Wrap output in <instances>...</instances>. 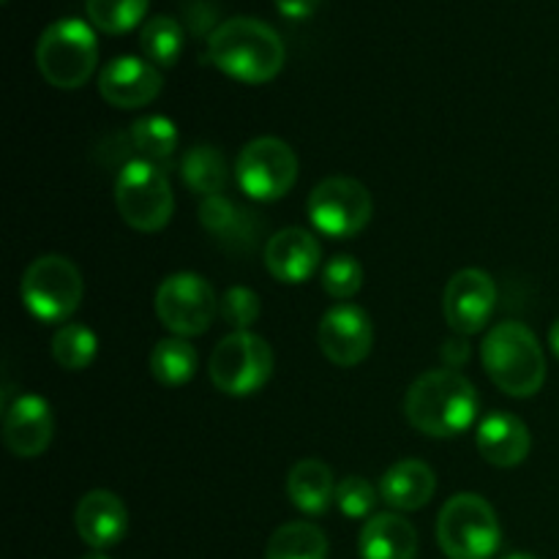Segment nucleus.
Masks as SVG:
<instances>
[{
  "label": "nucleus",
  "instance_id": "obj_1",
  "mask_svg": "<svg viewBox=\"0 0 559 559\" xmlns=\"http://www.w3.org/2000/svg\"><path fill=\"white\" fill-rule=\"evenodd\" d=\"M207 58L233 80L262 85L284 69V41L271 25L254 16H233L213 27L207 38Z\"/></svg>",
  "mask_w": 559,
  "mask_h": 559
},
{
  "label": "nucleus",
  "instance_id": "obj_2",
  "mask_svg": "<svg viewBox=\"0 0 559 559\" xmlns=\"http://www.w3.org/2000/svg\"><path fill=\"white\" fill-rule=\"evenodd\" d=\"M480 409L478 391L453 369L420 374L404 399L407 420L426 437H456L475 424Z\"/></svg>",
  "mask_w": 559,
  "mask_h": 559
},
{
  "label": "nucleus",
  "instance_id": "obj_3",
  "mask_svg": "<svg viewBox=\"0 0 559 559\" xmlns=\"http://www.w3.org/2000/svg\"><path fill=\"white\" fill-rule=\"evenodd\" d=\"M480 360L489 380L513 399H530L544 388L546 358L535 333L522 322H500L486 333Z\"/></svg>",
  "mask_w": 559,
  "mask_h": 559
},
{
  "label": "nucleus",
  "instance_id": "obj_4",
  "mask_svg": "<svg viewBox=\"0 0 559 559\" xmlns=\"http://www.w3.org/2000/svg\"><path fill=\"white\" fill-rule=\"evenodd\" d=\"M98 63L96 33L87 22L69 16L38 36L36 66L44 80L60 91H76L91 80Z\"/></svg>",
  "mask_w": 559,
  "mask_h": 559
},
{
  "label": "nucleus",
  "instance_id": "obj_5",
  "mask_svg": "<svg viewBox=\"0 0 559 559\" xmlns=\"http://www.w3.org/2000/svg\"><path fill=\"white\" fill-rule=\"evenodd\" d=\"M437 540L448 559H491L502 540L500 519L489 500L464 491L442 506Z\"/></svg>",
  "mask_w": 559,
  "mask_h": 559
},
{
  "label": "nucleus",
  "instance_id": "obj_6",
  "mask_svg": "<svg viewBox=\"0 0 559 559\" xmlns=\"http://www.w3.org/2000/svg\"><path fill=\"white\" fill-rule=\"evenodd\" d=\"M20 295L25 309L41 322H66L82 304L85 282L69 257L44 254L22 273Z\"/></svg>",
  "mask_w": 559,
  "mask_h": 559
},
{
  "label": "nucleus",
  "instance_id": "obj_7",
  "mask_svg": "<svg viewBox=\"0 0 559 559\" xmlns=\"http://www.w3.org/2000/svg\"><path fill=\"white\" fill-rule=\"evenodd\" d=\"M115 205L129 227L140 233H158L173 218V186L162 167L145 158H134L120 169L115 180Z\"/></svg>",
  "mask_w": 559,
  "mask_h": 559
},
{
  "label": "nucleus",
  "instance_id": "obj_8",
  "mask_svg": "<svg viewBox=\"0 0 559 559\" xmlns=\"http://www.w3.org/2000/svg\"><path fill=\"white\" fill-rule=\"evenodd\" d=\"M207 371L211 382L224 396H251L271 380L273 349L257 333L235 331L216 344Z\"/></svg>",
  "mask_w": 559,
  "mask_h": 559
},
{
  "label": "nucleus",
  "instance_id": "obj_9",
  "mask_svg": "<svg viewBox=\"0 0 559 559\" xmlns=\"http://www.w3.org/2000/svg\"><path fill=\"white\" fill-rule=\"evenodd\" d=\"M235 180L251 200L276 202L289 194L298 180V156L278 136H257L240 151Z\"/></svg>",
  "mask_w": 559,
  "mask_h": 559
},
{
  "label": "nucleus",
  "instance_id": "obj_10",
  "mask_svg": "<svg viewBox=\"0 0 559 559\" xmlns=\"http://www.w3.org/2000/svg\"><path fill=\"white\" fill-rule=\"evenodd\" d=\"M306 211H309L311 224L322 235L344 240L364 233L374 213V202L360 180L333 175L314 186L309 202H306Z\"/></svg>",
  "mask_w": 559,
  "mask_h": 559
},
{
  "label": "nucleus",
  "instance_id": "obj_11",
  "mask_svg": "<svg viewBox=\"0 0 559 559\" xmlns=\"http://www.w3.org/2000/svg\"><path fill=\"white\" fill-rule=\"evenodd\" d=\"M156 314L173 336H202L218 314V298L197 273H173L156 289Z\"/></svg>",
  "mask_w": 559,
  "mask_h": 559
},
{
  "label": "nucleus",
  "instance_id": "obj_12",
  "mask_svg": "<svg viewBox=\"0 0 559 559\" xmlns=\"http://www.w3.org/2000/svg\"><path fill=\"white\" fill-rule=\"evenodd\" d=\"M497 306V284L480 267H464L453 273L442 298L448 325L462 336H475L489 325Z\"/></svg>",
  "mask_w": 559,
  "mask_h": 559
},
{
  "label": "nucleus",
  "instance_id": "obj_13",
  "mask_svg": "<svg viewBox=\"0 0 559 559\" xmlns=\"http://www.w3.org/2000/svg\"><path fill=\"white\" fill-rule=\"evenodd\" d=\"M374 344L371 317L355 304H336L320 320V349L331 364L358 366L369 358Z\"/></svg>",
  "mask_w": 559,
  "mask_h": 559
},
{
  "label": "nucleus",
  "instance_id": "obj_14",
  "mask_svg": "<svg viewBox=\"0 0 559 559\" xmlns=\"http://www.w3.org/2000/svg\"><path fill=\"white\" fill-rule=\"evenodd\" d=\"M164 87V76L147 58H123L109 60L98 74V93L107 104L118 109H136L158 98Z\"/></svg>",
  "mask_w": 559,
  "mask_h": 559
},
{
  "label": "nucleus",
  "instance_id": "obj_15",
  "mask_svg": "<svg viewBox=\"0 0 559 559\" xmlns=\"http://www.w3.org/2000/svg\"><path fill=\"white\" fill-rule=\"evenodd\" d=\"M55 420L49 402L41 396H16L3 413V442L16 459H36L49 448Z\"/></svg>",
  "mask_w": 559,
  "mask_h": 559
},
{
  "label": "nucleus",
  "instance_id": "obj_16",
  "mask_svg": "<svg viewBox=\"0 0 559 559\" xmlns=\"http://www.w3.org/2000/svg\"><path fill=\"white\" fill-rule=\"evenodd\" d=\"M74 524L80 538L93 551H104L118 546L129 533V511L123 500L107 489L87 491L74 513Z\"/></svg>",
  "mask_w": 559,
  "mask_h": 559
},
{
  "label": "nucleus",
  "instance_id": "obj_17",
  "mask_svg": "<svg viewBox=\"0 0 559 559\" xmlns=\"http://www.w3.org/2000/svg\"><path fill=\"white\" fill-rule=\"evenodd\" d=\"M322 260L320 240L300 227H287L267 238L265 267L282 284H304L317 273Z\"/></svg>",
  "mask_w": 559,
  "mask_h": 559
},
{
  "label": "nucleus",
  "instance_id": "obj_18",
  "mask_svg": "<svg viewBox=\"0 0 559 559\" xmlns=\"http://www.w3.org/2000/svg\"><path fill=\"white\" fill-rule=\"evenodd\" d=\"M480 456L495 467H516L530 456V429L511 413H489L475 431Z\"/></svg>",
  "mask_w": 559,
  "mask_h": 559
},
{
  "label": "nucleus",
  "instance_id": "obj_19",
  "mask_svg": "<svg viewBox=\"0 0 559 559\" xmlns=\"http://www.w3.org/2000/svg\"><path fill=\"white\" fill-rule=\"evenodd\" d=\"M437 491V475L420 459H404L385 469L380 480V495L393 511H420L429 506Z\"/></svg>",
  "mask_w": 559,
  "mask_h": 559
},
{
  "label": "nucleus",
  "instance_id": "obj_20",
  "mask_svg": "<svg viewBox=\"0 0 559 559\" xmlns=\"http://www.w3.org/2000/svg\"><path fill=\"white\" fill-rule=\"evenodd\" d=\"M200 222L229 251H249L260 233V222L254 218V213L238 207L224 194L205 197L200 202Z\"/></svg>",
  "mask_w": 559,
  "mask_h": 559
},
{
  "label": "nucleus",
  "instance_id": "obj_21",
  "mask_svg": "<svg viewBox=\"0 0 559 559\" xmlns=\"http://www.w3.org/2000/svg\"><path fill=\"white\" fill-rule=\"evenodd\" d=\"M360 559H415L418 533L399 513H377L360 530Z\"/></svg>",
  "mask_w": 559,
  "mask_h": 559
},
{
  "label": "nucleus",
  "instance_id": "obj_22",
  "mask_svg": "<svg viewBox=\"0 0 559 559\" xmlns=\"http://www.w3.org/2000/svg\"><path fill=\"white\" fill-rule=\"evenodd\" d=\"M287 497L298 511L309 516H322L336 502L333 469L320 459H304L287 475Z\"/></svg>",
  "mask_w": 559,
  "mask_h": 559
},
{
  "label": "nucleus",
  "instance_id": "obj_23",
  "mask_svg": "<svg viewBox=\"0 0 559 559\" xmlns=\"http://www.w3.org/2000/svg\"><path fill=\"white\" fill-rule=\"evenodd\" d=\"M180 175H183L186 186L197 194L216 197L224 194L227 189V162L218 153V147L213 145H194L183 153V162H180Z\"/></svg>",
  "mask_w": 559,
  "mask_h": 559
},
{
  "label": "nucleus",
  "instance_id": "obj_24",
  "mask_svg": "<svg viewBox=\"0 0 559 559\" xmlns=\"http://www.w3.org/2000/svg\"><path fill=\"white\" fill-rule=\"evenodd\" d=\"M265 559H328V538L317 524L289 522L271 535Z\"/></svg>",
  "mask_w": 559,
  "mask_h": 559
},
{
  "label": "nucleus",
  "instance_id": "obj_25",
  "mask_svg": "<svg viewBox=\"0 0 559 559\" xmlns=\"http://www.w3.org/2000/svg\"><path fill=\"white\" fill-rule=\"evenodd\" d=\"M197 364H200L197 349L178 336L162 338L151 353V374L164 388L186 385L194 377Z\"/></svg>",
  "mask_w": 559,
  "mask_h": 559
},
{
  "label": "nucleus",
  "instance_id": "obj_26",
  "mask_svg": "<svg viewBox=\"0 0 559 559\" xmlns=\"http://www.w3.org/2000/svg\"><path fill=\"white\" fill-rule=\"evenodd\" d=\"M140 47L153 66L173 69L183 52V27L175 16H151L140 31Z\"/></svg>",
  "mask_w": 559,
  "mask_h": 559
},
{
  "label": "nucleus",
  "instance_id": "obj_27",
  "mask_svg": "<svg viewBox=\"0 0 559 559\" xmlns=\"http://www.w3.org/2000/svg\"><path fill=\"white\" fill-rule=\"evenodd\" d=\"M129 136L140 156L156 167L167 164L178 151V129L164 115H145V118L134 120Z\"/></svg>",
  "mask_w": 559,
  "mask_h": 559
},
{
  "label": "nucleus",
  "instance_id": "obj_28",
  "mask_svg": "<svg viewBox=\"0 0 559 559\" xmlns=\"http://www.w3.org/2000/svg\"><path fill=\"white\" fill-rule=\"evenodd\" d=\"M98 338L96 333L80 322H66L52 336V358L60 369L82 371L96 360Z\"/></svg>",
  "mask_w": 559,
  "mask_h": 559
},
{
  "label": "nucleus",
  "instance_id": "obj_29",
  "mask_svg": "<svg viewBox=\"0 0 559 559\" xmlns=\"http://www.w3.org/2000/svg\"><path fill=\"white\" fill-rule=\"evenodd\" d=\"M147 5L151 0H85L91 25L109 36H120L140 25L147 14Z\"/></svg>",
  "mask_w": 559,
  "mask_h": 559
},
{
  "label": "nucleus",
  "instance_id": "obj_30",
  "mask_svg": "<svg viewBox=\"0 0 559 559\" xmlns=\"http://www.w3.org/2000/svg\"><path fill=\"white\" fill-rule=\"evenodd\" d=\"M364 287V265L349 254H336L322 267V289L336 300H349Z\"/></svg>",
  "mask_w": 559,
  "mask_h": 559
},
{
  "label": "nucleus",
  "instance_id": "obj_31",
  "mask_svg": "<svg viewBox=\"0 0 559 559\" xmlns=\"http://www.w3.org/2000/svg\"><path fill=\"white\" fill-rule=\"evenodd\" d=\"M260 311V295L249 287H229L227 293L222 295V300H218V314H222L224 322L233 325L235 331H246L249 325H254Z\"/></svg>",
  "mask_w": 559,
  "mask_h": 559
},
{
  "label": "nucleus",
  "instance_id": "obj_32",
  "mask_svg": "<svg viewBox=\"0 0 559 559\" xmlns=\"http://www.w3.org/2000/svg\"><path fill=\"white\" fill-rule=\"evenodd\" d=\"M336 506L344 516L366 519L377 506V491L360 475H349L336 486Z\"/></svg>",
  "mask_w": 559,
  "mask_h": 559
},
{
  "label": "nucleus",
  "instance_id": "obj_33",
  "mask_svg": "<svg viewBox=\"0 0 559 559\" xmlns=\"http://www.w3.org/2000/svg\"><path fill=\"white\" fill-rule=\"evenodd\" d=\"M273 3L289 20H306V16H311L320 9L322 0H273Z\"/></svg>",
  "mask_w": 559,
  "mask_h": 559
},
{
  "label": "nucleus",
  "instance_id": "obj_34",
  "mask_svg": "<svg viewBox=\"0 0 559 559\" xmlns=\"http://www.w3.org/2000/svg\"><path fill=\"white\" fill-rule=\"evenodd\" d=\"M549 347H551V353L559 358V320L551 325V331H549Z\"/></svg>",
  "mask_w": 559,
  "mask_h": 559
},
{
  "label": "nucleus",
  "instance_id": "obj_35",
  "mask_svg": "<svg viewBox=\"0 0 559 559\" xmlns=\"http://www.w3.org/2000/svg\"><path fill=\"white\" fill-rule=\"evenodd\" d=\"M82 559H109V557L104 555V551H91V555H85Z\"/></svg>",
  "mask_w": 559,
  "mask_h": 559
},
{
  "label": "nucleus",
  "instance_id": "obj_36",
  "mask_svg": "<svg viewBox=\"0 0 559 559\" xmlns=\"http://www.w3.org/2000/svg\"><path fill=\"white\" fill-rule=\"evenodd\" d=\"M506 559H538V557H533V555H522V551H519V555H508Z\"/></svg>",
  "mask_w": 559,
  "mask_h": 559
}]
</instances>
